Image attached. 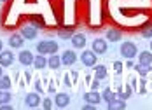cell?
Instances as JSON below:
<instances>
[{
	"label": "cell",
	"instance_id": "cell-1",
	"mask_svg": "<svg viewBox=\"0 0 152 110\" xmlns=\"http://www.w3.org/2000/svg\"><path fill=\"white\" fill-rule=\"evenodd\" d=\"M37 51H39V54H56L58 44L56 42H51V40H44V42H39L37 44Z\"/></svg>",
	"mask_w": 152,
	"mask_h": 110
},
{
	"label": "cell",
	"instance_id": "cell-2",
	"mask_svg": "<svg viewBox=\"0 0 152 110\" xmlns=\"http://www.w3.org/2000/svg\"><path fill=\"white\" fill-rule=\"evenodd\" d=\"M121 54L124 58H128V60L135 58V56H137V46H135L133 42H122L121 44Z\"/></svg>",
	"mask_w": 152,
	"mask_h": 110
},
{
	"label": "cell",
	"instance_id": "cell-3",
	"mask_svg": "<svg viewBox=\"0 0 152 110\" xmlns=\"http://www.w3.org/2000/svg\"><path fill=\"white\" fill-rule=\"evenodd\" d=\"M96 52L94 51H84L82 52V63L86 65V66H93V65H96Z\"/></svg>",
	"mask_w": 152,
	"mask_h": 110
},
{
	"label": "cell",
	"instance_id": "cell-4",
	"mask_svg": "<svg viewBox=\"0 0 152 110\" xmlns=\"http://www.w3.org/2000/svg\"><path fill=\"white\" fill-rule=\"evenodd\" d=\"M12 61H14V56H12L11 51H2L0 52V65L2 66H11Z\"/></svg>",
	"mask_w": 152,
	"mask_h": 110
},
{
	"label": "cell",
	"instance_id": "cell-5",
	"mask_svg": "<svg viewBox=\"0 0 152 110\" xmlns=\"http://www.w3.org/2000/svg\"><path fill=\"white\" fill-rule=\"evenodd\" d=\"M18 60H19V63L21 65H25V66H28V65H31L33 63V54H31L30 51H21L19 52V56H18Z\"/></svg>",
	"mask_w": 152,
	"mask_h": 110
},
{
	"label": "cell",
	"instance_id": "cell-6",
	"mask_svg": "<svg viewBox=\"0 0 152 110\" xmlns=\"http://www.w3.org/2000/svg\"><path fill=\"white\" fill-rule=\"evenodd\" d=\"M77 61V54L74 52V51H65L63 52V56H61V63L63 65H74V63Z\"/></svg>",
	"mask_w": 152,
	"mask_h": 110
},
{
	"label": "cell",
	"instance_id": "cell-7",
	"mask_svg": "<svg viewBox=\"0 0 152 110\" xmlns=\"http://www.w3.org/2000/svg\"><path fill=\"white\" fill-rule=\"evenodd\" d=\"M39 103H40V96L37 93L26 94V98H25V105H26V107H31V109H33V107H37Z\"/></svg>",
	"mask_w": 152,
	"mask_h": 110
},
{
	"label": "cell",
	"instance_id": "cell-8",
	"mask_svg": "<svg viewBox=\"0 0 152 110\" xmlns=\"http://www.w3.org/2000/svg\"><path fill=\"white\" fill-rule=\"evenodd\" d=\"M93 51H94L96 54H105L107 52V42L103 39H96V40L93 42Z\"/></svg>",
	"mask_w": 152,
	"mask_h": 110
},
{
	"label": "cell",
	"instance_id": "cell-9",
	"mask_svg": "<svg viewBox=\"0 0 152 110\" xmlns=\"http://www.w3.org/2000/svg\"><path fill=\"white\" fill-rule=\"evenodd\" d=\"M54 103H56V107L63 109V107H66V105L70 103V96H68V94H65V93L56 94V98H54Z\"/></svg>",
	"mask_w": 152,
	"mask_h": 110
},
{
	"label": "cell",
	"instance_id": "cell-10",
	"mask_svg": "<svg viewBox=\"0 0 152 110\" xmlns=\"http://www.w3.org/2000/svg\"><path fill=\"white\" fill-rule=\"evenodd\" d=\"M84 100L88 101V103H93V105H98L100 101H102V96L96 93V91H89V93L84 94Z\"/></svg>",
	"mask_w": 152,
	"mask_h": 110
},
{
	"label": "cell",
	"instance_id": "cell-11",
	"mask_svg": "<svg viewBox=\"0 0 152 110\" xmlns=\"http://www.w3.org/2000/svg\"><path fill=\"white\" fill-rule=\"evenodd\" d=\"M21 37H25V39H35L37 37V28L35 26H25V28H21Z\"/></svg>",
	"mask_w": 152,
	"mask_h": 110
},
{
	"label": "cell",
	"instance_id": "cell-12",
	"mask_svg": "<svg viewBox=\"0 0 152 110\" xmlns=\"http://www.w3.org/2000/svg\"><path fill=\"white\" fill-rule=\"evenodd\" d=\"M72 44H74V47H77V49H82V47L86 46V37H84L82 33H75V35L72 37Z\"/></svg>",
	"mask_w": 152,
	"mask_h": 110
},
{
	"label": "cell",
	"instance_id": "cell-13",
	"mask_svg": "<svg viewBox=\"0 0 152 110\" xmlns=\"http://www.w3.org/2000/svg\"><path fill=\"white\" fill-rule=\"evenodd\" d=\"M108 109L110 110H122V109H126V101L121 100V98H115L114 101L108 103Z\"/></svg>",
	"mask_w": 152,
	"mask_h": 110
},
{
	"label": "cell",
	"instance_id": "cell-14",
	"mask_svg": "<svg viewBox=\"0 0 152 110\" xmlns=\"http://www.w3.org/2000/svg\"><path fill=\"white\" fill-rule=\"evenodd\" d=\"M151 65H145V63H138L137 66H135V70L138 72V75H142V77H145L149 72H151Z\"/></svg>",
	"mask_w": 152,
	"mask_h": 110
},
{
	"label": "cell",
	"instance_id": "cell-15",
	"mask_svg": "<svg viewBox=\"0 0 152 110\" xmlns=\"http://www.w3.org/2000/svg\"><path fill=\"white\" fill-rule=\"evenodd\" d=\"M33 65H35V68H37V70H42V68H46V66H47V60L44 58V54H40V56H35Z\"/></svg>",
	"mask_w": 152,
	"mask_h": 110
},
{
	"label": "cell",
	"instance_id": "cell-16",
	"mask_svg": "<svg viewBox=\"0 0 152 110\" xmlns=\"http://www.w3.org/2000/svg\"><path fill=\"white\" fill-rule=\"evenodd\" d=\"M9 46L19 49V47L23 46V37H21V35H11V39H9Z\"/></svg>",
	"mask_w": 152,
	"mask_h": 110
},
{
	"label": "cell",
	"instance_id": "cell-17",
	"mask_svg": "<svg viewBox=\"0 0 152 110\" xmlns=\"http://www.w3.org/2000/svg\"><path fill=\"white\" fill-rule=\"evenodd\" d=\"M47 65H49V68H53V70H58L60 68V65H61V58L60 56H51L49 60H47Z\"/></svg>",
	"mask_w": 152,
	"mask_h": 110
},
{
	"label": "cell",
	"instance_id": "cell-18",
	"mask_svg": "<svg viewBox=\"0 0 152 110\" xmlns=\"http://www.w3.org/2000/svg\"><path fill=\"white\" fill-rule=\"evenodd\" d=\"M138 61H140V63H145V65H152V52H149V51L140 52Z\"/></svg>",
	"mask_w": 152,
	"mask_h": 110
},
{
	"label": "cell",
	"instance_id": "cell-19",
	"mask_svg": "<svg viewBox=\"0 0 152 110\" xmlns=\"http://www.w3.org/2000/svg\"><path fill=\"white\" fill-rule=\"evenodd\" d=\"M107 39H108L110 42H119V40H121V31L110 28V30L107 31Z\"/></svg>",
	"mask_w": 152,
	"mask_h": 110
},
{
	"label": "cell",
	"instance_id": "cell-20",
	"mask_svg": "<svg viewBox=\"0 0 152 110\" xmlns=\"http://www.w3.org/2000/svg\"><path fill=\"white\" fill-rule=\"evenodd\" d=\"M94 77L100 79V80L107 77V68L103 65H96V68H94Z\"/></svg>",
	"mask_w": 152,
	"mask_h": 110
},
{
	"label": "cell",
	"instance_id": "cell-21",
	"mask_svg": "<svg viewBox=\"0 0 152 110\" xmlns=\"http://www.w3.org/2000/svg\"><path fill=\"white\" fill-rule=\"evenodd\" d=\"M117 96H115V93L114 91H110V89H105L103 91V94H102V100H105L107 103H110V101H114Z\"/></svg>",
	"mask_w": 152,
	"mask_h": 110
},
{
	"label": "cell",
	"instance_id": "cell-22",
	"mask_svg": "<svg viewBox=\"0 0 152 110\" xmlns=\"http://www.w3.org/2000/svg\"><path fill=\"white\" fill-rule=\"evenodd\" d=\"M11 86H12V84H11V79H9V77H5V75H2V77H0V89L7 91Z\"/></svg>",
	"mask_w": 152,
	"mask_h": 110
},
{
	"label": "cell",
	"instance_id": "cell-23",
	"mask_svg": "<svg viewBox=\"0 0 152 110\" xmlns=\"http://www.w3.org/2000/svg\"><path fill=\"white\" fill-rule=\"evenodd\" d=\"M12 96L11 93H7V91H4V89H0V105H4V103H7L9 100H11Z\"/></svg>",
	"mask_w": 152,
	"mask_h": 110
},
{
	"label": "cell",
	"instance_id": "cell-24",
	"mask_svg": "<svg viewBox=\"0 0 152 110\" xmlns=\"http://www.w3.org/2000/svg\"><path fill=\"white\" fill-rule=\"evenodd\" d=\"M33 26H35V28L44 26V17H42V16H33Z\"/></svg>",
	"mask_w": 152,
	"mask_h": 110
},
{
	"label": "cell",
	"instance_id": "cell-25",
	"mask_svg": "<svg viewBox=\"0 0 152 110\" xmlns=\"http://www.w3.org/2000/svg\"><path fill=\"white\" fill-rule=\"evenodd\" d=\"M114 70H115V74H117V75H121V74H122V63L121 61H115V63H114Z\"/></svg>",
	"mask_w": 152,
	"mask_h": 110
},
{
	"label": "cell",
	"instance_id": "cell-26",
	"mask_svg": "<svg viewBox=\"0 0 152 110\" xmlns=\"http://www.w3.org/2000/svg\"><path fill=\"white\" fill-rule=\"evenodd\" d=\"M142 35H143V37H152V26L143 28V30H142Z\"/></svg>",
	"mask_w": 152,
	"mask_h": 110
},
{
	"label": "cell",
	"instance_id": "cell-27",
	"mask_svg": "<svg viewBox=\"0 0 152 110\" xmlns=\"http://www.w3.org/2000/svg\"><path fill=\"white\" fill-rule=\"evenodd\" d=\"M98 87H100V79H96V77H94V80L91 82V89H93V91H96Z\"/></svg>",
	"mask_w": 152,
	"mask_h": 110
},
{
	"label": "cell",
	"instance_id": "cell-28",
	"mask_svg": "<svg viewBox=\"0 0 152 110\" xmlns=\"http://www.w3.org/2000/svg\"><path fill=\"white\" fill-rule=\"evenodd\" d=\"M60 35L63 37V39H66V37H74V31L68 30V31H60Z\"/></svg>",
	"mask_w": 152,
	"mask_h": 110
},
{
	"label": "cell",
	"instance_id": "cell-29",
	"mask_svg": "<svg viewBox=\"0 0 152 110\" xmlns=\"http://www.w3.org/2000/svg\"><path fill=\"white\" fill-rule=\"evenodd\" d=\"M51 107H53L51 100H44V109H51Z\"/></svg>",
	"mask_w": 152,
	"mask_h": 110
},
{
	"label": "cell",
	"instance_id": "cell-30",
	"mask_svg": "<svg viewBox=\"0 0 152 110\" xmlns=\"http://www.w3.org/2000/svg\"><path fill=\"white\" fill-rule=\"evenodd\" d=\"M0 109H2V110H11V109H12V105H7V103H4V105H0Z\"/></svg>",
	"mask_w": 152,
	"mask_h": 110
},
{
	"label": "cell",
	"instance_id": "cell-31",
	"mask_svg": "<svg viewBox=\"0 0 152 110\" xmlns=\"http://www.w3.org/2000/svg\"><path fill=\"white\" fill-rule=\"evenodd\" d=\"M35 89H37V91H42V87H40V80L35 82Z\"/></svg>",
	"mask_w": 152,
	"mask_h": 110
},
{
	"label": "cell",
	"instance_id": "cell-32",
	"mask_svg": "<svg viewBox=\"0 0 152 110\" xmlns=\"http://www.w3.org/2000/svg\"><path fill=\"white\" fill-rule=\"evenodd\" d=\"M4 75V70H2V65H0V77Z\"/></svg>",
	"mask_w": 152,
	"mask_h": 110
},
{
	"label": "cell",
	"instance_id": "cell-33",
	"mask_svg": "<svg viewBox=\"0 0 152 110\" xmlns=\"http://www.w3.org/2000/svg\"><path fill=\"white\" fill-rule=\"evenodd\" d=\"M0 52H2V40H0Z\"/></svg>",
	"mask_w": 152,
	"mask_h": 110
},
{
	"label": "cell",
	"instance_id": "cell-34",
	"mask_svg": "<svg viewBox=\"0 0 152 110\" xmlns=\"http://www.w3.org/2000/svg\"><path fill=\"white\" fill-rule=\"evenodd\" d=\"M151 51H152V42H151Z\"/></svg>",
	"mask_w": 152,
	"mask_h": 110
},
{
	"label": "cell",
	"instance_id": "cell-35",
	"mask_svg": "<svg viewBox=\"0 0 152 110\" xmlns=\"http://www.w3.org/2000/svg\"><path fill=\"white\" fill-rule=\"evenodd\" d=\"M2 2H4V0H2Z\"/></svg>",
	"mask_w": 152,
	"mask_h": 110
}]
</instances>
